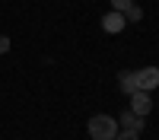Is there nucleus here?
I'll use <instances>...</instances> for the list:
<instances>
[{"mask_svg": "<svg viewBox=\"0 0 159 140\" xmlns=\"http://www.w3.org/2000/svg\"><path fill=\"white\" fill-rule=\"evenodd\" d=\"M134 7V0H111V10L115 13H124V10H130Z\"/></svg>", "mask_w": 159, "mask_h": 140, "instance_id": "1a4fd4ad", "label": "nucleus"}, {"mask_svg": "<svg viewBox=\"0 0 159 140\" xmlns=\"http://www.w3.org/2000/svg\"><path fill=\"white\" fill-rule=\"evenodd\" d=\"M124 25H127L124 13H115V10H108V13L102 16V29L108 32V35H121V32H124Z\"/></svg>", "mask_w": 159, "mask_h": 140, "instance_id": "7ed1b4c3", "label": "nucleus"}, {"mask_svg": "<svg viewBox=\"0 0 159 140\" xmlns=\"http://www.w3.org/2000/svg\"><path fill=\"white\" fill-rule=\"evenodd\" d=\"M115 140H140V131H127V127H118Z\"/></svg>", "mask_w": 159, "mask_h": 140, "instance_id": "6e6552de", "label": "nucleus"}, {"mask_svg": "<svg viewBox=\"0 0 159 140\" xmlns=\"http://www.w3.org/2000/svg\"><path fill=\"white\" fill-rule=\"evenodd\" d=\"M124 19H127V22H140V19H143V10L134 3L130 10H124Z\"/></svg>", "mask_w": 159, "mask_h": 140, "instance_id": "0eeeda50", "label": "nucleus"}, {"mask_svg": "<svg viewBox=\"0 0 159 140\" xmlns=\"http://www.w3.org/2000/svg\"><path fill=\"white\" fill-rule=\"evenodd\" d=\"M118 127H127V131H143V118H137L134 111H121V124Z\"/></svg>", "mask_w": 159, "mask_h": 140, "instance_id": "423d86ee", "label": "nucleus"}, {"mask_svg": "<svg viewBox=\"0 0 159 140\" xmlns=\"http://www.w3.org/2000/svg\"><path fill=\"white\" fill-rule=\"evenodd\" d=\"M130 111H134L137 118H147V115L153 111V99H150V93H134V96H130Z\"/></svg>", "mask_w": 159, "mask_h": 140, "instance_id": "20e7f679", "label": "nucleus"}, {"mask_svg": "<svg viewBox=\"0 0 159 140\" xmlns=\"http://www.w3.org/2000/svg\"><path fill=\"white\" fill-rule=\"evenodd\" d=\"M159 86V67H143L137 70V89L140 93H153Z\"/></svg>", "mask_w": 159, "mask_h": 140, "instance_id": "f03ea898", "label": "nucleus"}, {"mask_svg": "<svg viewBox=\"0 0 159 140\" xmlns=\"http://www.w3.org/2000/svg\"><path fill=\"white\" fill-rule=\"evenodd\" d=\"M86 131L92 140H115L118 137V118H111V115H92Z\"/></svg>", "mask_w": 159, "mask_h": 140, "instance_id": "f257e3e1", "label": "nucleus"}, {"mask_svg": "<svg viewBox=\"0 0 159 140\" xmlns=\"http://www.w3.org/2000/svg\"><path fill=\"white\" fill-rule=\"evenodd\" d=\"M7 51H10V38L0 35V54H7Z\"/></svg>", "mask_w": 159, "mask_h": 140, "instance_id": "9d476101", "label": "nucleus"}, {"mask_svg": "<svg viewBox=\"0 0 159 140\" xmlns=\"http://www.w3.org/2000/svg\"><path fill=\"white\" fill-rule=\"evenodd\" d=\"M118 86H121L124 96L140 93V89H137V70H121V73H118Z\"/></svg>", "mask_w": 159, "mask_h": 140, "instance_id": "39448f33", "label": "nucleus"}]
</instances>
